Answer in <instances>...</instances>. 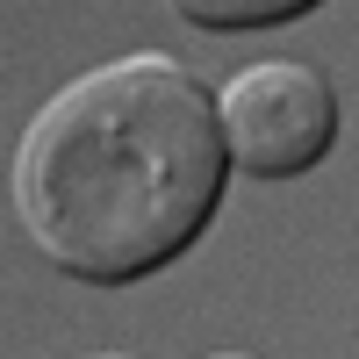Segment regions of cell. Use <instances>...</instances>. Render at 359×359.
Returning <instances> with one entry per match:
<instances>
[{
  "label": "cell",
  "mask_w": 359,
  "mask_h": 359,
  "mask_svg": "<svg viewBox=\"0 0 359 359\" xmlns=\"http://www.w3.org/2000/svg\"><path fill=\"white\" fill-rule=\"evenodd\" d=\"M216 137H223V165H237L245 180H294L331 151L338 94L309 57H259L223 79Z\"/></svg>",
  "instance_id": "obj_2"
},
{
  "label": "cell",
  "mask_w": 359,
  "mask_h": 359,
  "mask_svg": "<svg viewBox=\"0 0 359 359\" xmlns=\"http://www.w3.org/2000/svg\"><path fill=\"white\" fill-rule=\"evenodd\" d=\"M287 15H302V0H252V8L187 0V22H201V29H259V22H287Z\"/></svg>",
  "instance_id": "obj_3"
},
{
  "label": "cell",
  "mask_w": 359,
  "mask_h": 359,
  "mask_svg": "<svg viewBox=\"0 0 359 359\" xmlns=\"http://www.w3.org/2000/svg\"><path fill=\"white\" fill-rule=\"evenodd\" d=\"M216 94L165 50L65 79L15 151V216L72 280L123 287L158 273L223 201Z\"/></svg>",
  "instance_id": "obj_1"
}]
</instances>
